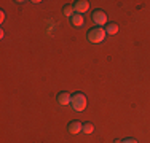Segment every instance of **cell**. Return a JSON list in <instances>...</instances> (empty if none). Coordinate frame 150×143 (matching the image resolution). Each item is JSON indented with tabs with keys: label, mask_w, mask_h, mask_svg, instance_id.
<instances>
[{
	"label": "cell",
	"mask_w": 150,
	"mask_h": 143,
	"mask_svg": "<svg viewBox=\"0 0 150 143\" xmlns=\"http://www.w3.org/2000/svg\"><path fill=\"white\" fill-rule=\"evenodd\" d=\"M105 29H102V27H93L90 32H88V41H91V43H101V41H104V38H105Z\"/></svg>",
	"instance_id": "obj_2"
},
{
	"label": "cell",
	"mask_w": 150,
	"mask_h": 143,
	"mask_svg": "<svg viewBox=\"0 0 150 143\" xmlns=\"http://www.w3.org/2000/svg\"><path fill=\"white\" fill-rule=\"evenodd\" d=\"M117 32H118V24H115V22L107 24V27H105V34L107 35H115Z\"/></svg>",
	"instance_id": "obj_8"
},
{
	"label": "cell",
	"mask_w": 150,
	"mask_h": 143,
	"mask_svg": "<svg viewBox=\"0 0 150 143\" xmlns=\"http://www.w3.org/2000/svg\"><path fill=\"white\" fill-rule=\"evenodd\" d=\"M88 10H90V3H88L86 0H78V2L74 3V11L78 13V14L86 13Z\"/></svg>",
	"instance_id": "obj_4"
},
{
	"label": "cell",
	"mask_w": 150,
	"mask_h": 143,
	"mask_svg": "<svg viewBox=\"0 0 150 143\" xmlns=\"http://www.w3.org/2000/svg\"><path fill=\"white\" fill-rule=\"evenodd\" d=\"M93 21H94L96 27H102L107 22V13L102 11V10H96L93 13Z\"/></svg>",
	"instance_id": "obj_3"
},
{
	"label": "cell",
	"mask_w": 150,
	"mask_h": 143,
	"mask_svg": "<svg viewBox=\"0 0 150 143\" xmlns=\"http://www.w3.org/2000/svg\"><path fill=\"white\" fill-rule=\"evenodd\" d=\"M88 105V99L83 92H75L72 95V100H70V107L74 108V111H83Z\"/></svg>",
	"instance_id": "obj_1"
},
{
	"label": "cell",
	"mask_w": 150,
	"mask_h": 143,
	"mask_svg": "<svg viewBox=\"0 0 150 143\" xmlns=\"http://www.w3.org/2000/svg\"><path fill=\"white\" fill-rule=\"evenodd\" d=\"M56 100H58V103L61 107H62V105H69L70 100H72V95H70L69 92H59L58 97H56Z\"/></svg>",
	"instance_id": "obj_5"
},
{
	"label": "cell",
	"mask_w": 150,
	"mask_h": 143,
	"mask_svg": "<svg viewBox=\"0 0 150 143\" xmlns=\"http://www.w3.org/2000/svg\"><path fill=\"white\" fill-rule=\"evenodd\" d=\"M113 143H121V140H115V142H113Z\"/></svg>",
	"instance_id": "obj_13"
},
{
	"label": "cell",
	"mask_w": 150,
	"mask_h": 143,
	"mask_svg": "<svg viewBox=\"0 0 150 143\" xmlns=\"http://www.w3.org/2000/svg\"><path fill=\"white\" fill-rule=\"evenodd\" d=\"M81 132H83V134H93V132H94V126H93L91 123H85L83 124V129H81Z\"/></svg>",
	"instance_id": "obj_9"
},
{
	"label": "cell",
	"mask_w": 150,
	"mask_h": 143,
	"mask_svg": "<svg viewBox=\"0 0 150 143\" xmlns=\"http://www.w3.org/2000/svg\"><path fill=\"white\" fill-rule=\"evenodd\" d=\"M3 19H5V13L2 11V13H0V21H3Z\"/></svg>",
	"instance_id": "obj_12"
},
{
	"label": "cell",
	"mask_w": 150,
	"mask_h": 143,
	"mask_svg": "<svg viewBox=\"0 0 150 143\" xmlns=\"http://www.w3.org/2000/svg\"><path fill=\"white\" fill-rule=\"evenodd\" d=\"M70 19V24L75 27H81L85 24V19H83V16L81 14H78V13H74V16L72 18H69Z\"/></svg>",
	"instance_id": "obj_7"
},
{
	"label": "cell",
	"mask_w": 150,
	"mask_h": 143,
	"mask_svg": "<svg viewBox=\"0 0 150 143\" xmlns=\"http://www.w3.org/2000/svg\"><path fill=\"white\" fill-rule=\"evenodd\" d=\"M121 143H139L136 138H125V140H121Z\"/></svg>",
	"instance_id": "obj_11"
},
{
	"label": "cell",
	"mask_w": 150,
	"mask_h": 143,
	"mask_svg": "<svg viewBox=\"0 0 150 143\" xmlns=\"http://www.w3.org/2000/svg\"><path fill=\"white\" fill-rule=\"evenodd\" d=\"M64 14H66V16H69V18H72L74 16V6L72 5L64 6Z\"/></svg>",
	"instance_id": "obj_10"
},
{
	"label": "cell",
	"mask_w": 150,
	"mask_h": 143,
	"mask_svg": "<svg viewBox=\"0 0 150 143\" xmlns=\"http://www.w3.org/2000/svg\"><path fill=\"white\" fill-rule=\"evenodd\" d=\"M81 129H83V124H81L80 121H72V123L69 124V127H67V130L75 135V134H78V132H81Z\"/></svg>",
	"instance_id": "obj_6"
}]
</instances>
